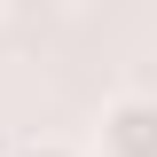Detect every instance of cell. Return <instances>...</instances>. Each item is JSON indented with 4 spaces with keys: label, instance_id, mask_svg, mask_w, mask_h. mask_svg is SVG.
I'll return each mask as SVG.
<instances>
[{
    "label": "cell",
    "instance_id": "6da1fadb",
    "mask_svg": "<svg viewBox=\"0 0 157 157\" xmlns=\"http://www.w3.org/2000/svg\"><path fill=\"white\" fill-rule=\"evenodd\" d=\"M94 157H157V94H110L102 102Z\"/></svg>",
    "mask_w": 157,
    "mask_h": 157
},
{
    "label": "cell",
    "instance_id": "7a4b0ae2",
    "mask_svg": "<svg viewBox=\"0 0 157 157\" xmlns=\"http://www.w3.org/2000/svg\"><path fill=\"white\" fill-rule=\"evenodd\" d=\"M16 157H78L71 141H16Z\"/></svg>",
    "mask_w": 157,
    "mask_h": 157
},
{
    "label": "cell",
    "instance_id": "3957f363",
    "mask_svg": "<svg viewBox=\"0 0 157 157\" xmlns=\"http://www.w3.org/2000/svg\"><path fill=\"white\" fill-rule=\"evenodd\" d=\"M0 157H16V141H8V126H0Z\"/></svg>",
    "mask_w": 157,
    "mask_h": 157
}]
</instances>
